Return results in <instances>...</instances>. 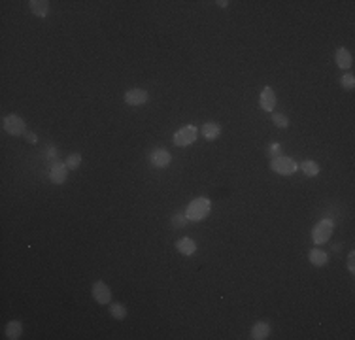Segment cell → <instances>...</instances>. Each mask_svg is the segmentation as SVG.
<instances>
[{"mask_svg":"<svg viewBox=\"0 0 355 340\" xmlns=\"http://www.w3.org/2000/svg\"><path fill=\"white\" fill-rule=\"evenodd\" d=\"M210 212H212V201L206 199V197H199V199H195L187 204L186 208V216L189 221H202V219H206L210 216Z\"/></svg>","mask_w":355,"mask_h":340,"instance_id":"1","label":"cell"},{"mask_svg":"<svg viewBox=\"0 0 355 340\" xmlns=\"http://www.w3.org/2000/svg\"><path fill=\"white\" fill-rule=\"evenodd\" d=\"M271 170H274L280 176H291L299 170V162L287 155H278L271 159Z\"/></svg>","mask_w":355,"mask_h":340,"instance_id":"2","label":"cell"},{"mask_svg":"<svg viewBox=\"0 0 355 340\" xmlns=\"http://www.w3.org/2000/svg\"><path fill=\"white\" fill-rule=\"evenodd\" d=\"M334 232V221L329 219V217H323L321 221H317L314 231H312V240L316 246H321L325 242H329V238L332 236Z\"/></svg>","mask_w":355,"mask_h":340,"instance_id":"3","label":"cell"},{"mask_svg":"<svg viewBox=\"0 0 355 340\" xmlns=\"http://www.w3.org/2000/svg\"><path fill=\"white\" fill-rule=\"evenodd\" d=\"M2 129L12 134V136H25L27 134V123H25V119L21 116H17V114H8V116H4L2 119Z\"/></svg>","mask_w":355,"mask_h":340,"instance_id":"4","label":"cell"},{"mask_svg":"<svg viewBox=\"0 0 355 340\" xmlns=\"http://www.w3.org/2000/svg\"><path fill=\"white\" fill-rule=\"evenodd\" d=\"M197 136H199V129H197L195 125H186V127H182V129H178V131L174 132L172 142H174V146L178 147H187L197 140Z\"/></svg>","mask_w":355,"mask_h":340,"instance_id":"5","label":"cell"},{"mask_svg":"<svg viewBox=\"0 0 355 340\" xmlns=\"http://www.w3.org/2000/svg\"><path fill=\"white\" fill-rule=\"evenodd\" d=\"M91 293H93V299L99 304H110L112 302V289H110V286L106 284V282H102V280H97L93 284V287H91Z\"/></svg>","mask_w":355,"mask_h":340,"instance_id":"6","label":"cell"},{"mask_svg":"<svg viewBox=\"0 0 355 340\" xmlns=\"http://www.w3.org/2000/svg\"><path fill=\"white\" fill-rule=\"evenodd\" d=\"M125 102L132 106V108H136V106H144L149 102V93H147L146 89H129L127 93H125Z\"/></svg>","mask_w":355,"mask_h":340,"instance_id":"7","label":"cell"},{"mask_svg":"<svg viewBox=\"0 0 355 340\" xmlns=\"http://www.w3.org/2000/svg\"><path fill=\"white\" fill-rule=\"evenodd\" d=\"M170 161H172V155L164 147H157V149H153L149 153V162L153 164L155 168H166L170 164Z\"/></svg>","mask_w":355,"mask_h":340,"instance_id":"8","label":"cell"},{"mask_svg":"<svg viewBox=\"0 0 355 340\" xmlns=\"http://www.w3.org/2000/svg\"><path fill=\"white\" fill-rule=\"evenodd\" d=\"M66 178H68V166H66V162L61 161L53 162V166L49 170V180L53 182L55 186H62L66 182Z\"/></svg>","mask_w":355,"mask_h":340,"instance_id":"9","label":"cell"},{"mask_svg":"<svg viewBox=\"0 0 355 340\" xmlns=\"http://www.w3.org/2000/svg\"><path fill=\"white\" fill-rule=\"evenodd\" d=\"M259 106H261L264 112H272L274 106H276V93L272 87H262L261 95H259Z\"/></svg>","mask_w":355,"mask_h":340,"instance_id":"10","label":"cell"},{"mask_svg":"<svg viewBox=\"0 0 355 340\" xmlns=\"http://www.w3.org/2000/svg\"><path fill=\"white\" fill-rule=\"evenodd\" d=\"M271 323L269 321H257V323L251 327V340H264L271 336Z\"/></svg>","mask_w":355,"mask_h":340,"instance_id":"11","label":"cell"},{"mask_svg":"<svg viewBox=\"0 0 355 340\" xmlns=\"http://www.w3.org/2000/svg\"><path fill=\"white\" fill-rule=\"evenodd\" d=\"M334 61H336V66L342 70H347L351 68V64H353V57L351 53L347 51L346 47H338L336 49V55H334Z\"/></svg>","mask_w":355,"mask_h":340,"instance_id":"12","label":"cell"},{"mask_svg":"<svg viewBox=\"0 0 355 340\" xmlns=\"http://www.w3.org/2000/svg\"><path fill=\"white\" fill-rule=\"evenodd\" d=\"M201 132L208 142H214V140H217L219 134H221V125L216 123V121H206V123L202 125Z\"/></svg>","mask_w":355,"mask_h":340,"instance_id":"13","label":"cell"},{"mask_svg":"<svg viewBox=\"0 0 355 340\" xmlns=\"http://www.w3.org/2000/svg\"><path fill=\"white\" fill-rule=\"evenodd\" d=\"M176 249L182 255L189 257V255H193L197 251V242L193 238H189V236H184V238H180L176 242Z\"/></svg>","mask_w":355,"mask_h":340,"instance_id":"14","label":"cell"},{"mask_svg":"<svg viewBox=\"0 0 355 340\" xmlns=\"http://www.w3.org/2000/svg\"><path fill=\"white\" fill-rule=\"evenodd\" d=\"M308 259L314 267H325L329 263V253L323 251V249H319V247H312L308 253Z\"/></svg>","mask_w":355,"mask_h":340,"instance_id":"15","label":"cell"},{"mask_svg":"<svg viewBox=\"0 0 355 340\" xmlns=\"http://www.w3.org/2000/svg\"><path fill=\"white\" fill-rule=\"evenodd\" d=\"M29 8L36 17L44 19L47 16V12H49V2L47 0H29Z\"/></svg>","mask_w":355,"mask_h":340,"instance_id":"16","label":"cell"},{"mask_svg":"<svg viewBox=\"0 0 355 340\" xmlns=\"http://www.w3.org/2000/svg\"><path fill=\"white\" fill-rule=\"evenodd\" d=\"M21 334H23V323L17 321V319L8 321V325H6V338L17 340V338H21Z\"/></svg>","mask_w":355,"mask_h":340,"instance_id":"17","label":"cell"},{"mask_svg":"<svg viewBox=\"0 0 355 340\" xmlns=\"http://www.w3.org/2000/svg\"><path fill=\"white\" fill-rule=\"evenodd\" d=\"M299 168L302 170V174L304 176H308V178H316L317 174H319V164L316 161H312V159H306V161H302L299 164Z\"/></svg>","mask_w":355,"mask_h":340,"instance_id":"18","label":"cell"},{"mask_svg":"<svg viewBox=\"0 0 355 340\" xmlns=\"http://www.w3.org/2000/svg\"><path fill=\"white\" fill-rule=\"evenodd\" d=\"M110 316L117 319V321H123L125 317L129 316V312H127V306L121 304V302H112L110 304Z\"/></svg>","mask_w":355,"mask_h":340,"instance_id":"19","label":"cell"},{"mask_svg":"<svg viewBox=\"0 0 355 340\" xmlns=\"http://www.w3.org/2000/svg\"><path fill=\"white\" fill-rule=\"evenodd\" d=\"M272 123L276 125L278 129H287V127H289V117H287L286 114L274 112V114H272Z\"/></svg>","mask_w":355,"mask_h":340,"instance_id":"20","label":"cell"},{"mask_svg":"<svg viewBox=\"0 0 355 340\" xmlns=\"http://www.w3.org/2000/svg\"><path fill=\"white\" fill-rule=\"evenodd\" d=\"M340 87L346 91H353L355 89V76L353 74H344L340 77Z\"/></svg>","mask_w":355,"mask_h":340,"instance_id":"21","label":"cell"},{"mask_svg":"<svg viewBox=\"0 0 355 340\" xmlns=\"http://www.w3.org/2000/svg\"><path fill=\"white\" fill-rule=\"evenodd\" d=\"M170 221H172V227H174V229H184V227H187V223H189V219H187L186 214H174Z\"/></svg>","mask_w":355,"mask_h":340,"instance_id":"22","label":"cell"},{"mask_svg":"<svg viewBox=\"0 0 355 340\" xmlns=\"http://www.w3.org/2000/svg\"><path fill=\"white\" fill-rule=\"evenodd\" d=\"M66 166L68 170H77L79 168V164H81V153H72L66 157Z\"/></svg>","mask_w":355,"mask_h":340,"instance_id":"23","label":"cell"},{"mask_svg":"<svg viewBox=\"0 0 355 340\" xmlns=\"http://www.w3.org/2000/svg\"><path fill=\"white\" fill-rule=\"evenodd\" d=\"M282 149H284L282 144H272V146L269 147V155H271V159L272 157H278V155H284L282 153Z\"/></svg>","mask_w":355,"mask_h":340,"instance_id":"24","label":"cell"},{"mask_svg":"<svg viewBox=\"0 0 355 340\" xmlns=\"http://www.w3.org/2000/svg\"><path fill=\"white\" fill-rule=\"evenodd\" d=\"M347 271L351 272V274L355 272V251L347 253Z\"/></svg>","mask_w":355,"mask_h":340,"instance_id":"25","label":"cell"},{"mask_svg":"<svg viewBox=\"0 0 355 340\" xmlns=\"http://www.w3.org/2000/svg\"><path fill=\"white\" fill-rule=\"evenodd\" d=\"M25 140H27L29 144H36V142H38V136H36L34 132H27V134H25Z\"/></svg>","mask_w":355,"mask_h":340,"instance_id":"26","label":"cell"},{"mask_svg":"<svg viewBox=\"0 0 355 340\" xmlns=\"http://www.w3.org/2000/svg\"><path fill=\"white\" fill-rule=\"evenodd\" d=\"M217 6H219V8H227V6H229V0H217Z\"/></svg>","mask_w":355,"mask_h":340,"instance_id":"27","label":"cell"}]
</instances>
